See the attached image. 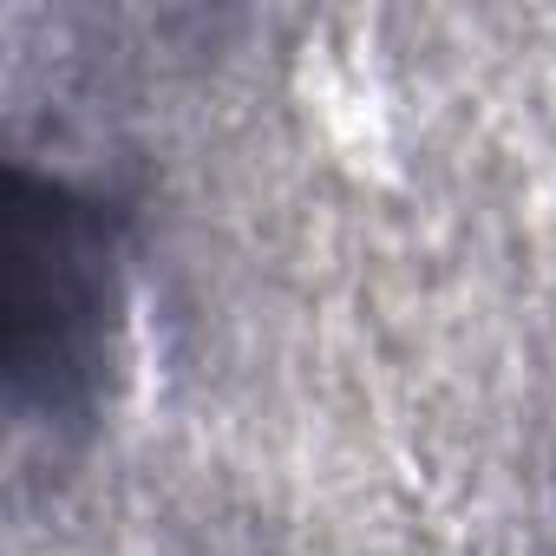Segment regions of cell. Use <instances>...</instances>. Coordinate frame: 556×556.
<instances>
[{
    "label": "cell",
    "mask_w": 556,
    "mask_h": 556,
    "mask_svg": "<svg viewBox=\"0 0 556 556\" xmlns=\"http://www.w3.org/2000/svg\"><path fill=\"white\" fill-rule=\"evenodd\" d=\"M118 334V236L105 203L8 170L0 203V367L14 432L66 445L92 426Z\"/></svg>",
    "instance_id": "cell-1"
}]
</instances>
